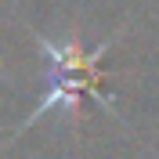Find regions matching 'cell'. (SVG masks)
Listing matches in <instances>:
<instances>
[{
    "label": "cell",
    "instance_id": "obj_1",
    "mask_svg": "<svg viewBox=\"0 0 159 159\" xmlns=\"http://www.w3.org/2000/svg\"><path fill=\"white\" fill-rule=\"evenodd\" d=\"M33 36L40 40V47H43V54H47V61H51V69H47V87H43L40 105L22 119L18 130H25L29 123H36V119L43 116V112H51V109L76 112V105L83 101V94H87V98H98L109 112H116V101H109L105 94H101V69H98V61H101V54L123 36V29H116L109 40H101L98 47H87L83 40L69 36V33L47 36V33L33 29Z\"/></svg>",
    "mask_w": 159,
    "mask_h": 159
}]
</instances>
